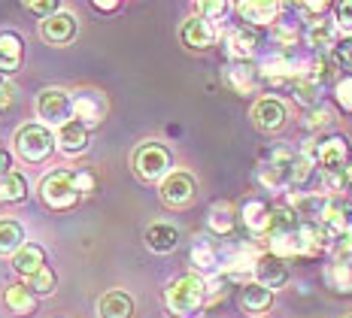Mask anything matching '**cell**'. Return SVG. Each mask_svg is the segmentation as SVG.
Returning <instances> with one entry per match:
<instances>
[{
  "instance_id": "obj_1",
  "label": "cell",
  "mask_w": 352,
  "mask_h": 318,
  "mask_svg": "<svg viewBox=\"0 0 352 318\" xmlns=\"http://www.w3.org/2000/svg\"><path fill=\"white\" fill-rule=\"evenodd\" d=\"M207 300H210V285H207V279L197 276V273L176 276L173 282L164 288V303L176 318H197V313L204 309Z\"/></svg>"
},
{
  "instance_id": "obj_2",
  "label": "cell",
  "mask_w": 352,
  "mask_h": 318,
  "mask_svg": "<svg viewBox=\"0 0 352 318\" xmlns=\"http://www.w3.org/2000/svg\"><path fill=\"white\" fill-rule=\"evenodd\" d=\"M131 164H134V173L140 176L143 182H164L167 176L173 173V155L167 146L149 139V143H140L134 149Z\"/></svg>"
},
{
  "instance_id": "obj_3",
  "label": "cell",
  "mask_w": 352,
  "mask_h": 318,
  "mask_svg": "<svg viewBox=\"0 0 352 318\" xmlns=\"http://www.w3.org/2000/svg\"><path fill=\"white\" fill-rule=\"evenodd\" d=\"M12 146H16V155L25 164H40V161H46L52 155L58 143H55L52 128H46V124H21L16 130Z\"/></svg>"
},
{
  "instance_id": "obj_4",
  "label": "cell",
  "mask_w": 352,
  "mask_h": 318,
  "mask_svg": "<svg viewBox=\"0 0 352 318\" xmlns=\"http://www.w3.org/2000/svg\"><path fill=\"white\" fill-rule=\"evenodd\" d=\"M310 67V61L307 58H298L295 52H270V55L261 58L258 64V73L264 79H270V82H295L300 79Z\"/></svg>"
},
{
  "instance_id": "obj_5",
  "label": "cell",
  "mask_w": 352,
  "mask_h": 318,
  "mask_svg": "<svg viewBox=\"0 0 352 318\" xmlns=\"http://www.w3.org/2000/svg\"><path fill=\"white\" fill-rule=\"evenodd\" d=\"M36 115L43 118L46 128H64L67 122H73V94L64 91V88H46L36 98Z\"/></svg>"
},
{
  "instance_id": "obj_6",
  "label": "cell",
  "mask_w": 352,
  "mask_h": 318,
  "mask_svg": "<svg viewBox=\"0 0 352 318\" xmlns=\"http://www.w3.org/2000/svg\"><path fill=\"white\" fill-rule=\"evenodd\" d=\"M40 197L49 209H70L79 197L73 173H67V170H55V173H49L46 179L40 182Z\"/></svg>"
},
{
  "instance_id": "obj_7",
  "label": "cell",
  "mask_w": 352,
  "mask_h": 318,
  "mask_svg": "<svg viewBox=\"0 0 352 318\" xmlns=\"http://www.w3.org/2000/svg\"><path fill=\"white\" fill-rule=\"evenodd\" d=\"M313 158H316V167L322 170V176L328 173H343L349 167V143L346 137H328L313 143Z\"/></svg>"
},
{
  "instance_id": "obj_8",
  "label": "cell",
  "mask_w": 352,
  "mask_h": 318,
  "mask_svg": "<svg viewBox=\"0 0 352 318\" xmlns=\"http://www.w3.org/2000/svg\"><path fill=\"white\" fill-rule=\"evenodd\" d=\"M161 201H164L167 206H173V209H182V206H188L195 201L197 194V182L192 173H186V170H173L170 176H167L164 182H161L158 188Z\"/></svg>"
},
{
  "instance_id": "obj_9",
  "label": "cell",
  "mask_w": 352,
  "mask_h": 318,
  "mask_svg": "<svg viewBox=\"0 0 352 318\" xmlns=\"http://www.w3.org/2000/svg\"><path fill=\"white\" fill-rule=\"evenodd\" d=\"M258 251L255 246H234L228 251H222V276L228 279H240L246 285L249 276H255V267H258Z\"/></svg>"
},
{
  "instance_id": "obj_10",
  "label": "cell",
  "mask_w": 352,
  "mask_h": 318,
  "mask_svg": "<svg viewBox=\"0 0 352 318\" xmlns=\"http://www.w3.org/2000/svg\"><path fill=\"white\" fill-rule=\"evenodd\" d=\"M285 118H289V106H285L280 98H261V100H255L252 122H255V128H258V130H264V134H276V130L285 124Z\"/></svg>"
},
{
  "instance_id": "obj_11",
  "label": "cell",
  "mask_w": 352,
  "mask_h": 318,
  "mask_svg": "<svg viewBox=\"0 0 352 318\" xmlns=\"http://www.w3.org/2000/svg\"><path fill=\"white\" fill-rule=\"evenodd\" d=\"M216 36H219V31H216V25L212 21H207V19H201V16H188L186 21H182V27H179V40L186 43L188 49H210L212 43H216Z\"/></svg>"
},
{
  "instance_id": "obj_12",
  "label": "cell",
  "mask_w": 352,
  "mask_h": 318,
  "mask_svg": "<svg viewBox=\"0 0 352 318\" xmlns=\"http://www.w3.org/2000/svg\"><path fill=\"white\" fill-rule=\"evenodd\" d=\"M188 261H192V267L197 270V276L204 279H212V276H222V255H219V249L212 246L210 240H195L192 251H188Z\"/></svg>"
},
{
  "instance_id": "obj_13",
  "label": "cell",
  "mask_w": 352,
  "mask_h": 318,
  "mask_svg": "<svg viewBox=\"0 0 352 318\" xmlns=\"http://www.w3.org/2000/svg\"><path fill=\"white\" fill-rule=\"evenodd\" d=\"M104 113H107V100L100 91H76L73 94V115H76V122H82L85 128L100 124Z\"/></svg>"
},
{
  "instance_id": "obj_14",
  "label": "cell",
  "mask_w": 352,
  "mask_h": 318,
  "mask_svg": "<svg viewBox=\"0 0 352 318\" xmlns=\"http://www.w3.org/2000/svg\"><path fill=\"white\" fill-rule=\"evenodd\" d=\"M325 203H328L325 194H310V191H292L289 194V209L300 218V225H319Z\"/></svg>"
},
{
  "instance_id": "obj_15",
  "label": "cell",
  "mask_w": 352,
  "mask_h": 318,
  "mask_svg": "<svg viewBox=\"0 0 352 318\" xmlns=\"http://www.w3.org/2000/svg\"><path fill=\"white\" fill-rule=\"evenodd\" d=\"M76 16H70V12H58V16L46 19L40 25V36L46 43H52V46H67V43L76 40Z\"/></svg>"
},
{
  "instance_id": "obj_16",
  "label": "cell",
  "mask_w": 352,
  "mask_h": 318,
  "mask_svg": "<svg viewBox=\"0 0 352 318\" xmlns=\"http://www.w3.org/2000/svg\"><path fill=\"white\" fill-rule=\"evenodd\" d=\"M21 58H25V43L16 31H0V76H12L21 70Z\"/></svg>"
},
{
  "instance_id": "obj_17",
  "label": "cell",
  "mask_w": 352,
  "mask_h": 318,
  "mask_svg": "<svg viewBox=\"0 0 352 318\" xmlns=\"http://www.w3.org/2000/svg\"><path fill=\"white\" fill-rule=\"evenodd\" d=\"M255 282L270 288V291H276V288H283L285 282H289V267H285L283 258L276 255H261L258 258V267H255Z\"/></svg>"
},
{
  "instance_id": "obj_18",
  "label": "cell",
  "mask_w": 352,
  "mask_h": 318,
  "mask_svg": "<svg viewBox=\"0 0 352 318\" xmlns=\"http://www.w3.org/2000/svg\"><path fill=\"white\" fill-rule=\"evenodd\" d=\"M91 128H85L82 122H67L64 128H58L55 130V143H58V149H61L64 155H82L88 149V139H91V134H88Z\"/></svg>"
},
{
  "instance_id": "obj_19",
  "label": "cell",
  "mask_w": 352,
  "mask_h": 318,
  "mask_svg": "<svg viewBox=\"0 0 352 318\" xmlns=\"http://www.w3.org/2000/svg\"><path fill=\"white\" fill-rule=\"evenodd\" d=\"M98 315L100 318H134V297L122 288H113L98 300Z\"/></svg>"
},
{
  "instance_id": "obj_20",
  "label": "cell",
  "mask_w": 352,
  "mask_h": 318,
  "mask_svg": "<svg viewBox=\"0 0 352 318\" xmlns=\"http://www.w3.org/2000/svg\"><path fill=\"white\" fill-rule=\"evenodd\" d=\"M258 79H261L258 67H252L249 61H234V64H228V70H225V82L237 94H252L255 88H258Z\"/></svg>"
},
{
  "instance_id": "obj_21",
  "label": "cell",
  "mask_w": 352,
  "mask_h": 318,
  "mask_svg": "<svg viewBox=\"0 0 352 318\" xmlns=\"http://www.w3.org/2000/svg\"><path fill=\"white\" fill-rule=\"evenodd\" d=\"M240 218H243V225L252 234H267L270 231V218H274V206H270L267 201H261V197H252V201L243 203Z\"/></svg>"
},
{
  "instance_id": "obj_22",
  "label": "cell",
  "mask_w": 352,
  "mask_h": 318,
  "mask_svg": "<svg viewBox=\"0 0 352 318\" xmlns=\"http://www.w3.org/2000/svg\"><path fill=\"white\" fill-rule=\"evenodd\" d=\"M146 246L155 255H167L179 246V231L170 225V221H155V225L146 227Z\"/></svg>"
},
{
  "instance_id": "obj_23",
  "label": "cell",
  "mask_w": 352,
  "mask_h": 318,
  "mask_svg": "<svg viewBox=\"0 0 352 318\" xmlns=\"http://www.w3.org/2000/svg\"><path fill=\"white\" fill-rule=\"evenodd\" d=\"M240 306H243L249 315H264L270 306H274V291L258 285L255 279H249L243 285V291H240Z\"/></svg>"
},
{
  "instance_id": "obj_24",
  "label": "cell",
  "mask_w": 352,
  "mask_h": 318,
  "mask_svg": "<svg viewBox=\"0 0 352 318\" xmlns=\"http://www.w3.org/2000/svg\"><path fill=\"white\" fill-rule=\"evenodd\" d=\"M234 10H237L240 16H243V21H249V25H274L283 6L270 3V0H243V3H237Z\"/></svg>"
},
{
  "instance_id": "obj_25",
  "label": "cell",
  "mask_w": 352,
  "mask_h": 318,
  "mask_svg": "<svg viewBox=\"0 0 352 318\" xmlns=\"http://www.w3.org/2000/svg\"><path fill=\"white\" fill-rule=\"evenodd\" d=\"M337 25L334 21H328V19H313L310 21V27H307V46L310 49H316V52H331L337 43Z\"/></svg>"
},
{
  "instance_id": "obj_26",
  "label": "cell",
  "mask_w": 352,
  "mask_h": 318,
  "mask_svg": "<svg viewBox=\"0 0 352 318\" xmlns=\"http://www.w3.org/2000/svg\"><path fill=\"white\" fill-rule=\"evenodd\" d=\"M225 49H228L234 61H249L255 55V49H258V36L246 31V27H234V31L225 34Z\"/></svg>"
},
{
  "instance_id": "obj_27",
  "label": "cell",
  "mask_w": 352,
  "mask_h": 318,
  "mask_svg": "<svg viewBox=\"0 0 352 318\" xmlns=\"http://www.w3.org/2000/svg\"><path fill=\"white\" fill-rule=\"evenodd\" d=\"M270 240V255H276V258H300V255H310L307 251V242H304V236H300V227L298 231H289V234H274V236H267Z\"/></svg>"
},
{
  "instance_id": "obj_28",
  "label": "cell",
  "mask_w": 352,
  "mask_h": 318,
  "mask_svg": "<svg viewBox=\"0 0 352 318\" xmlns=\"http://www.w3.org/2000/svg\"><path fill=\"white\" fill-rule=\"evenodd\" d=\"M25 246V227L16 218H0V258H16Z\"/></svg>"
},
{
  "instance_id": "obj_29",
  "label": "cell",
  "mask_w": 352,
  "mask_h": 318,
  "mask_svg": "<svg viewBox=\"0 0 352 318\" xmlns=\"http://www.w3.org/2000/svg\"><path fill=\"white\" fill-rule=\"evenodd\" d=\"M12 270H16L21 279H28V276H34V273L46 270V251H43L40 246H34V242H28V246L21 249L16 258H12Z\"/></svg>"
},
{
  "instance_id": "obj_30",
  "label": "cell",
  "mask_w": 352,
  "mask_h": 318,
  "mask_svg": "<svg viewBox=\"0 0 352 318\" xmlns=\"http://www.w3.org/2000/svg\"><path fill=\"white\" fill-rule=\"evenodd\" d=\"M3 300H6V306H10L12 313H19V315H31L36 309V294L25 282H16V285L6 288Z\"/></svg>"
},
{
  "instance_id": "obj_31",
  "label": "cell",
  "mask_w": 352,
  "mask_h": 318,
  "mask_svg": "<svg viewBox=\"0 0 352 318\" xmlns=\"http://www.w3.org/2000/svg\"><path fill=\"white\" fill-rule=\"evenodd\" d=\"M28 197V176L19 170H10L0 176V203H19Z\"/></svg>"
},
{
  "instance_id": "obj_32",
  "label": "cell",
  "mask_w": 352,
  "mask_h": 318,
  "mask_svg": "<svg viewBox=\"0 0 352 318\" xmlns=\"http://www.w3.org/2000/svg\"><path fill=\"white\" fill-rule=\"evenodd\" d=\"M234 221H237V212H234V206L231 203H212L210 206V216H207V225H210V231L212 234H219V236H228L234 231Z\"/></svg>"
},
{
  "instance_id": "obj_33",
  "label": "cell",
  "mask_w": 352,
  "mask_h": 318,
  "mask_svg": "<svg viewBox=\"0 0 352 318\" xmlns=\"http://www.w3.org/2000/svg\"><path fill=\"white\" fill-rule=\"evenodd\" d=\"M325 279H328V285H331L337 294H352V261H334V264H328Z\"/></svg>"
},
{
  "instance_id": "obj_34",
  "label": "cell",
  "mask_w": 352,
  "mask_h": 318,
  "mask_svg": "<svg viewBox=\"0 0 352 318\" xmlns=\"http://www.w3.org/2000/svg\"><path fill=\"white\" fill-rule=\"evenodd\" d=\"M313 167H316V158H313V146H307L304 152H298L295 167H292V188H300V185H307V179L313 176Z\"/></svg>"
},
{
  "instance_id": "obj_35",
  "label": "cell",
  "mask_w": 352,
  "mask_h": 318,
  "mask_svg": "<svg viewBox=\"0 0 352 318\" xmlns=\"http://www.w3.org/2000/svg\"><path fill=\"white\" fill-rule=\"evenodd\" d=\"M298 227H300V218L295 216V212H292L289 206H276V209H274V218H270L267 236H274V234H289V231H298Z\"/></svg>"
},
{
  "instance_id": "obj_36",
  "label": "cell",
  "mask_w": 352,
  "mask_h": 318,
  "mask_svg": "<svg viewBox=\"0 0 352 318\" xmlns=\"http://www.w3.org/2000/svg\"><path fill=\"white\" fill-rule=\"evenodd\" d=\"M331 122H334V109L325 106V103H316V106H310V109H307V118H304L307 130H322V128H328Z\"/></svg>"
},
{
  "instance_id": "obj_37",
  "label": "cell",
  "mask_w": 352,
  "mask_h": 318,
  "mask_svg": "<svg viewBox=\"0 0 352 318\" xmlns=\"http://www.w3.org/2000/svg\"><path fill=\"white\" fill-rule=\"evenodd\" d=\"M258 182H261L267 191H289V188H292L289 179H285L280 170L270 167V164H261V167H258Z\"/></svg>"
},
{
  "instance_id": "obj_38",
  "label": "cell",
  "mask_w": 352,
  "mask_h": 318,
  "mask_svg": "<svg viewBox=\"0 0 352 318\" xmlns=\"http://www.w3.org/2000/svg\"><path fill=\"white\" fill-rule=\"evenodd\" d=\"M328 58H331L334 70H349V76H352V36L337 43V46L328 52Z\"/></svg>"
},
{
  "instance_id": "obj_39",
  "label": "cell",
  "mask_w": 352,
  "mask_h": 318,
  "mask_svg": "<svg viewBox=\"0 0 352 318\" xmlns=\"http://www.w3.org/2000/svg\"><path fill=\"white\" fill-rule=\"evenodd\" d=\"M231 10H234L231 3H225V0H216V3H197L195 6V16H201V19H207V21L216 25V21H222Z\"/></svg>"
},
{
  "instance_id": "obj_40",
  "label": "cell",
  "mask_w": 352,
  "mask_h": 318,
  "mask_svg": "<svg viewBox=\"0 0 352 318\" xmlns=\"http://www.w3.org/2000/svg\"><path fill=\"white\" fill-rule=\"evenodd\" d=\"M25 285L31 288L34 294H52L55 291V273L46 267V270H40V273H34V276H28Z\"/></svg>"
},
{
  "instance_id": "obj_41",
  "label": "cell",
  "mask_w": 352,
  "mask_h": 318,
  "mask_svg": "<svg viewBox=\"0 0 352 318\" xmlns=\"http://www.w3.org/2000/svg\"><path fill=\"white\" fill-rule=\"evenodd\" d=\"M274 43L280 46V52H295V46H298L295 25H285V21H280V25L274 27Z\"/></svg>"
},
{
  "instance_id": "obj_42",
  "label": "cell",
  "mask_w": 352,
  "mask_h": 318,
  "mask_svg": "<svg viewBox=\"0 0 352 318\" xmlns=\"http://www.w3.org/2000/svg\"><path fill=\"white\" fill-rule=\"evenodd\" d=\"M334 25L343 36H352V0H343L334 6Z\"/></svg>"
},
{
  "instance_id": "obj_43",
  "label": "cell",
  "mask_w": 352,
  "mask_h": 318,
  "mask_svg": "<svg viewBox=\"0 0 352 318\" xmlns=\"http://www.w3.org/2000/svg\"><path fill=\"white\" fill-rule=\"evenodd\" d=\"M331 251H334V261H352V227H346L340 236H334Z\"/></svg>"
},
{
  "instance_id": "obj_44",
  "label": "cell",
  "mask_w": 352,
  "mask_h": 318,
  "mask_svg": "<svg viewBox=\"0 0 352 318\" xmlns=\"http://www.w3.org/2000/svg\"><path fill=\"white\" fill-rule=\"evenodd\" d=\"M25 10L46 21V19H52L61 12V3H58V0H31V3H25Z\"/></svg>"
},
{
  "instance_id": "obj_45",
  "label": "cell",
  "mask_w": 352,
  "mask_h": 318,
  "mask_svg": "<svg viewBox=\"0 0 352 318\" xmlns=\"http://www.w3.org/2000/svg\"><path fill=\"white\" fill-rule=\"evenodd\" d=\"M334 98L346 113H352V76H343L334 82Z\"/></svg>"
},
{
  "instance_id": "obj_46",
  "label": "cell",
  "mask_w": 352,
  "mask_h": 318,
  "mask_svg": "<svg viewBox=\"0 0 352 318\" xmlns=\"http://www.w3.org/2000/svg\"><path fill=\"white\" fill-rule=\"evenodd\" d=\"M322 188H325L331 197H337V194H343L349 185H346V176L343 173H328V176H322Z\"/></svg>"
},
{
  "instance_id": "obj_47",
  "label": "cell",
  "mask_w": 352,
  "mask_h": 318,
  "mask_svg": "<svg viewBox=\"0 0 352 318\" xmlns=\"http://www.w3.org/2000/svg\"><path fill=\"white\" fill-rule=\"evenodd\" d=\"M73 179H76L79 194H88V191H94V176L88 173V170H79V173H73Z\"/></svg>"
},
{
  "instance_id": "obj_48",
  "label": "cell",
  "mask_w": 352,
  "mask_h": 318,
  "mask_svg": "<svg viewBox=\"0 0 352 318\" xmlns=\"http://www.w3.org/2000/svg\"><path fill=\"white\" fill-rule=\"evenodd\" d=\"M298 10L307 12V16H322V19H325L328 3H325V0H316V3H298Z\"/></svg>"
},
{
  "instance_id": "obj_49",
  "label": "cell",
  "mask_w": 352,
  "mask_h": 318,
  "mask_svg": "<svg viewBox=\"0 0 352 318\" xmlns=\"http://www.w3.org/2000/svg\"><path fill=\"white\" fill-rule=\"evenodd\" d=\"M119 0H94V10H98V12H116V10H119Z\"/></svg>"
},
{
  "instance_id": "obj_50",
  "label": "cell",
  "mask_w": 352,
  "mask_h": 318,
  "mask_svg": "<svg viewBox=\"0 0 352 318\" xmlns=\"http://www.w3.org/2000/svg\"><path fill=\"white\" fill-rule=\"evenodd\" d=\"M12 170V161H10V152L0 149V176H6Z\"/></svg>"
},
{
  "instance_id": "obj_51",
  "label": "cell",
  "mask_w": 352,
  "mask_h": 318,
  "mask_svg": "<svg viewBox=\"0 0 352 318\" xmlns=\"http://www.w3.org/2000/svg\"><path fill=\"white\" fill-rule=\"evenodd\" d=\"M343 176H346V185H349V188H352V161H349V167H346V170H343Z\"/></svg>"
},
{
  "instance_id": "obj_52",
  "label": "cell",
  "mask_w": 352,
  "mask_h": 318,
  "mask_svg": "<svg viewBox=\"0 0 352 318\" xmlns=\"http://www.w3.org/2000/svg\"><path fill=\"white\" fill-rule=\"evenodd\" d=\"M346 318H352V315H346Z\"/></svg>"
},
{
  "instance_id": "obj_53",
  "label": "cell",
  "mask_w": 352,
  "mask_h": 318,
  "mask_svg": "<svg viewBox=\"0 0 352 318\" xmlns=\"http://www.w3.org/2000/svg\"><path fill=\"white\" fill-rule=\"evenodd\" d=\"M349 203H352V201H349Z\"/></svg>"
}]
</instances>
